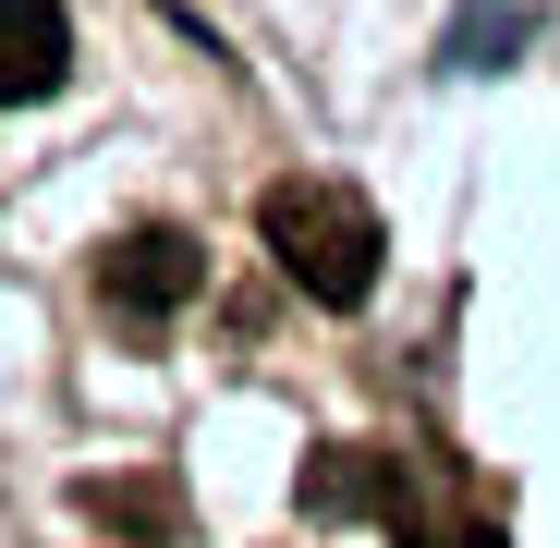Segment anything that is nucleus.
Wrapping results in <instances>:
<instances>
[{
  "label": "nucleus",
  "instance_id": "nucleus-1",
  "mask_svg": "<svg viewBox=\"0 0 560 548\" xmlns=\"http://www.w3.org/2000/svg\"><path fill=\"white\" fill-rule=\"evenodd\" d=\"M268 256L293 268V293L305 305H365L378 293V256H390V232H378V208L353 196V183H280L268 196Z\"/></svg>",
  "mask_w": 560,
  "mask_h": 548
},
{
  "label": "nucleus",
  "instance_id": "nucleus-2",
  "mask_svg": "<svg viewBox=\"0 0 560 548\" xmlns=\"http://www.w3.org/2000/svg\"><path fill=\"white\" fill-rule=\"evenodd\" d=\"M196 293H208V256H196V232L135 220V232H110V244H98V305H110L122 329H159V317H183Z\"/></svg>",
  "mask_w": 560,
  "mask_h": 548
},
{
  "label": "nucleus",
  "instance_id": "nucleus-3",
  "mask_svg": "<svg viewBox=\"0 0 560 548\" xmlns=\"http://www.w3.org/2000/svg\"><path fill=\"white\" fill-rule=\"evenodd\" d=\"M61 73H73V13L61 0H0V110L49 98Z\"/></svg>",
  "mask_w": 560,
  "mask_h": 548
},
{
  "label": "nucleus",
  "instance_id": "nucleus-4",
  "mask_svg": "<svg viewBox=\"0 0 560 548\" xmlns=\"http://www.w3.org/2000/svg\"><path fill=\"white\" fill-rule=\"evenodd\" d=\"M305 500H317V512H353V500H378V476L341 464V451H317V464H305Z\"/></svg>",
  "mask_w": 560,
  "mask_h": 548
}]
</instances>
